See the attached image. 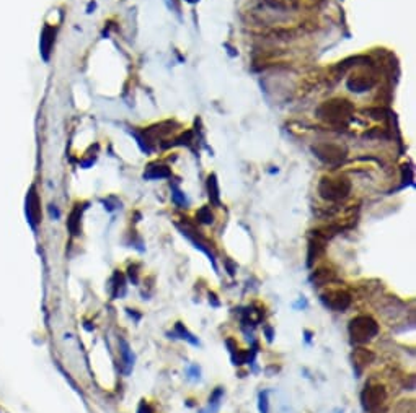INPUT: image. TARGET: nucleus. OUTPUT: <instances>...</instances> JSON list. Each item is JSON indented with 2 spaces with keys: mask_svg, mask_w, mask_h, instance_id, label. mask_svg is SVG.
Listing matches in <instances>:
<instances>
[{
  "mask_svg": "<svg viewBox=\"0 0 416 413\" xmlns=\"http://www.w3.org/2000/svg\"><path fill=\"white\" fill-rule=\"evenodd\" d=\"M349 337L354 343H367L379 333V324L371 316H357L349 322Z\"/></svg>",
  "mask_w": 416,
  "mask_h": 413,
  "instance_id": "obj_1",
  "label": "nucleus"
},
{
  "mask_svg": "<svg viewBox=\"0 0 416 413\" xmlns=\"http://www.w3.org/2000/svg\"><path fill=\"white\" fill-rule=\"evenodd\" d=\"M349 190H351V184H349V181L345 178H338V179L323 178L320 181V186H318L320 195L327 200L345 199L349 194Z\"/></svg>",
  "mask_w": 416,
  "mask_h": 413,
  "instance_id": "obj_2",
  "label": "nucleus"
},
{
  "mask_svg": "<svg viewBox=\"0 0 416 413\" xmlns=\"http://www.w3.org/2000/svg\"><path fill=\"white\" fill-rule=\"evenodd\" d=\"M385 399H387V392L382 386H379V384L366 386V389L361 394L363 408L369 413L379 410L382 407V403L385 402Z\"/></svg>",
  "mask_w": 416,
  "mask_h": 413,
  "instance_id": "obj_3",
  "label": "nucleus"
},
{
  "mask_svg": "<svg viewBox=\"0 0 416 413\" xmlns=\"http://www.w3.org/2000/svg\"><path fill=\"white\" fill-rule=\"evenodd\" d=\"M321 301L325 303L327 307L333 311H345L351 304V294L346 290L341 288H336V290H330L327 293L321 294Z\"/></svg>",
  "mask_w": 416,
  "mask_h": 413,
  "instance_id": "obj_4",
  "label": "nucleus"
},
{
  "mask_svg": "<svg viewBox=\"0 0 416 413\" xmlns=\"http://www.w3.org/2000/svg\"><path fill=\"white\" fill-rule=\"evenodd\" d=\"M25 210H26L28 223L31 225V228H38V225L41 223L43 213H41V200H40V195H38V190L34 186H31V189L28 190Z\"/></svg>",
  "mask_w": 416,
  "mask_h": 413,
  "instance_id": "obj_5",
  "label": "nucleus"
},
{
  "mask_svg": "<svg viewBox=\"0 0 416 413\" xmlns=\"http://www.w3.org/2000/svg\"><path fill=\"white\" fill-rule=\"evenodd\" d=\"M353 366H354V371L356 374H361L363 369L367 366V364H371L372 360H374V353L369 351L366 348H356L354 353H353Z\"/></svg>",
  "mask_w": 416,
  "mask_h": 413,
  "instance_id": "obj_6",
  "label": "nucleus"
},
{
  "mask_svg": "<svg viewBox=\"0 0 416 413\" xmlns=\"http://www.w3.org/2000/svg\"><path fill=\"white\" fill-rule=\"evenodd\" d=\"M54 30H51L49 26L44 28V31L41 34V52H43V57L44 59H48L49 57V52H51V47L54 44Z\"/></svg>",
  "mask_w": 416,
  "mask_h": 413,
  "instance_id": "obj_7",
  "label": "nucleus"
},
{
  "mask_svg": "<svg viewBox=\"0 0 416 413\" xmlns=\"http://www.w3.org/2000/svg\"><path fill=\"white\" fill-rule=\"evenodd\" d=\"M119 345H121V355H122V361H124V372L129 374L132 366H134V355H132L131 348H129V345L128 342L124 340H119Z\"/></svg>",
  "mask_w": 416,
  "mask_h": 413,
  "instance_id": "obj_8",
  "label": "nucleus"
},
{
  "mask_svg": "<svg viewBox=\"0 0 416 413\" xmlns=\"http://www.w3.org/2000/svg\"><path fill=\"white\" fill-rule=\"evenodd\" d=\"M80 218H82V208L80 205H77L74 210H72V213L69 217V222H67V228H69V231L75 236V234H79V229H80Z\"/></svg>",
  "mask_w": 416,
  "mask_h": 413,
  "instance_id": "obj_9",
  "label": "nucleus"
},
{
  "mask_svg": "<svg viewBox=\"0 0 416 413\" xmlns=\"http://www.w3.org/2000/svg\"><path fill=\"white\" fill-rule=\"evenodd\" d=\"M173 335H176V337H179L182 340H186V342H190V343H193V345H200V342H197V340L194 339V335H193L190 330H188L182 322H176Z\"/></svg>",
  "mask_w": 416,
  "mask_h": 413,
  "instance_id": "obj_10",
  "label": "nucleus"
},
{
  "mask_svg": "<svg viewBox=\"0 0 416 413\" xmlns=\"http://www.w3.org/2000/svg\"><path fill=\"white\" fill-rule=\"evenodd\" d=\"M113 282H115V285H113V298H118V296H122L126 291V286H124V275L116 272L115 277H113Z\"/></svg>",
  "mask_w": 416,
  "mask_h": 413,
  "instance_id": "obj_11",
  "label": "nucleus"
},
{
  "mask_svg": "<svg viewBox=\"0 0 416 413\" xmlns=\"http://www.w3.org/2000/svg\"><path fill=\"white\" fill-rule=\"evenodd\" d=\"M222 394H224V390H222L221 387H217V389L214 390V394L211 396V399H209V407H207L206 410H203L201 413H215L217 408H219V403H221V399H222Z\"/></svg>",
  "mask_w": 416,
  "mask_h": 413,
  "instance_id": "obj_12",
  "label": "nucleus"
},
{
  "mask_svg": "<svg viewBox=\"0 0 416 413\" xmlns=\"http://www.w3.org/2000/svg\"><path fill=\"white\" fill-rule=\"evenodd\" d=\"M332 277H333V272L325 270V268H320V270H317L314 275H312V282L320 286V285L328 283L330 280H332Z\"/></svg>",
  "mask_w": 416,
  "mask_h": 413,
  "instance_id": "obj_13",
  "label": "nucleus"
},
{
  "mask_svg": "<svg viewBox=\"0 0 416 413\" xmlns=\"http://www.w3.org/2000/svg\"><path fill=\"white\" fill-rule=\"evenodd\" d=\"M149 179H157V178H167L170 176V171L165 166H150L149 171L144 174Z\"/></svg>",
  "mask_w": 416,
  "mask_h": 413,
  "instance_id": "obj_14",
  "label": "nucleus"
},
{
  "mask_svg": "<svg viewBox=\"0 0 416 413\" xmlns=\"http://www.w3.org/2000/svg\"><path fill=\"white\" fill-rule=\"evenodd\" d=\"M207 189H209V197L215 205H219V189H217L215 176H209L207 179Z\"/></svg>",
  "mask_w": 416,
  "mask_h": 413,
  "instance_id": "obj_15",
  "label": "nucleus"
},
{
  "mask_svg": "<svg viewBox=\"0 0 416 413\" xmlns=\"http://www.w3.org/2000/svg\"><path fill=\"white\" fill-rule=\"evenodd\" d=\"M197 218H200V222H203V223H206V225H209V223H212V213H211V210L207 208V207H203L200 212H197Z\"/></svg>",
  "mask_w": 416,
  "mask_h": 413,
  "instance_id": "obj_16",
  "label": "nucleus"
},
{
  "mask_svg": "<svg viewBox=\"0 0 416 413\" xmlns=\"http://www.w3.org/2000/svg\"><path fill=\"white\" fill-rule=\"evenodd\" d=\"M260 411L261 413H269L268 410V392L260 394Z\"/></svg>",
  "mask_w": 416,
  "mask_h": 413,
  "instance_id": "obj_17",
  "label": "nucleus"
},
{
  "mask_svg": "<svg viewBox=\"0 0 416 413\" xmlns=\"http://www.w3.org/2000/svg\"><path fill=\"white\" fill-rule=\"evenodd\" d=\"M137 413H154V408L150 407V403L142 400L139 403V408H137Z\"/></svg>",
  "mask_w": 416,
  "mask_h": 413,
  "instance_id": "obj_18",
  "label": "nucleus"
},
{
  "mask_svg": "<svg viewBox=\"0 0 416 413\" xmlns=\"http://www.w3.org/2000/svg\"><path fill=\"white\" fill-rule=\"evenodd\" d=\"M137 275H139V272H137V265H131V267H129V278L132 280V283H137Z\"/></svg>",
  "mask_w": 416,
  "mask_h": 413,
  "instance_id": "obj_19",
  "label": "nucleus"
},
{
  "mask_svg": "<svg viewBox=\"0 0 416 413\" xmlns=\"http://www.w3.org/2000/svg\"><path fill=\"white\" fill-rule=\"evenodd\" d=\"M371 413H375V411H371Z\"/></svg>",
  "mask_w": 416,
  "mask_h": 413,
  "instance_id": "obj_20",
  "label": "nucleus"
}]
</instances>
